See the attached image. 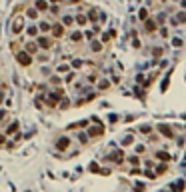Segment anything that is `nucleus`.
<instances>
[{
	"label": "nucleus",
	"instance_id": "1",
	"mask_svg": "<svg viewBox=\"0 0 186 192\" xmlns=\"http://www.w3.org/2000/svg\"><path fill=\"white\" fill-rule=\"evenodd\" d=\"M24 28H26V20H24V16H16V18L12 20V34H20Z\"/></svg>",
	"mask_w": 186,
	"mask_h": 192
},
{
	"label": "nucleus",
	"instance_id": "2",
	"mask_svg": "<svg viewBox=\"0 0 186 192\" xmlns=\"http://www.w3.org/2000/svg\"><path fill=\"white\" fill-rule=\"evenodd\" d=\"M52 38H48V36H36V44L38 48H44V50H50L52 48Z\"/></svg>",
	"mask_w": 186,
	"mask_h": 192
},
{
	"label": "nucleus",
	"instance_id": "3",
	"mask_svg": "<svg viewBox=\"0 0 186 192\" xmlns=\"http://www.w3.org/2000/svg\"><path fill=\"white\" fill-rule=\"evenodd\" d=\"M16 60H18L22 66H30V62H32V58H30V54H28L26 50H20V52H16Z\"/></svg>",
	"mask_w": 186,
	"mask_h": 192
},
{
	"label": "nucleus",
	"instance_id": "4",
	"mask_svg": "<svg viewBox=\"0 0 186 192\" xmlns=\"http://www.w3.org/2000/svg\"><path fill=\"white\" fill-rule=\"evenodd\" d=\"M144 30H146L148 34L156 32V30H158V22H156L154 18H146V20H144Z\"/></svg>",
	"mask_w": 186,
	"mask_h": 192
},
{
	"label": "nucleus",
	"instance_id": "5",
	"mask_svg": "<svg viewBox=\"0 0 186 192\" xmlns=\"http://www.w3.org/2000/svg\"><path fill=\"white\" fill-rule=\"evenodd\" d=\"M158 132L164 136V138H168V140H172L174 138V132H172V128L168 124H158Z\"/></svg>",
	"mask_w": 186,
	"mask_h": 192
},
{
	"label": "nucleus",
	"instance_id": "6",
	"mask_svg": "<svg viewBox=\"0 0 186 192\" xmlns=\"http://www.w3.org/2000/svg\"><path fill=\"white\" fill-rule=\"evenodd\" d=\"M50 32L54 34V38H62V36H64V26H62L60 22H56V24H52Z\"/></svg>",
	"mask_w": 186,
	"mask_h": 192
},
{
	"label": "nucleus",
	"instance_id": "7",
	"mask_svg": "<svg viewBox=\"0 0 186 192\" xmlns=\"http://www.w3.org/2000/svg\"><path fill=\"white\" fill-rule=\"evenodd\" d=\"M34 8H36V10H38V12H46L48 8V2L46 0H36V2H34Z\"/></svg>",
	"mask_w": 186,
	"mask_h": 192
},
{
	"label": "nucleus",
	"instance_id": "8",
	"mask_svg": "<svg viewBox=\"0 0 186 192\" xmlns=\"http://www.w3.org/2000/svg\"><path fill=\"white\" fill-rule=\"evenodd\" d=\"M64 28H70V26H74V16H70V14H64L62 16V22H60Z\"/></svg>",
	"mask_w": 186,
	"mask_h": 192
},
{
	"label": "nucleus",
	"instance_id": "9",
	"mask_svg": "<svg viewBox=\"0 0 186 192\" xmlns=\"http://www.w3.org/2000/svg\"><path fill=\"white\" fill-rule=\"evenodd\" d=\"M88 134H90L92 138H98V136H102V134H104V126H96V128H90V130H88Z\"/></svg>",
	"mask_w": 186,
	"mask_h": 192
},
{
	"label": "nucleus",
	"instance_id": "10",
	"mask_svg": "<svg viewBox=\"0 0 186 192\" xmlns=\"http://www.w3.org/2000/svg\"><path fill=\"white\" fill-rule=\"evenodd\" d=\"M74 24H78V26H86V24H88L86 14H78V16H74Z\"/></svg>",
	"mask_w": 186,
	"mask_h": 192
},
{
	"label": "nucleus",
	"instance_id": "11",
	"mask_svg": "<svg viewBox=\"0 0 186 192\" xmlns=\"http://www.w3.org/2000/svg\"><path fill=\"white\" fill-rule=\"evenodd\" d=\"M86 18H88V22H96V20H98V10H96V8H90L88 14H86Z\"/></svg>",
	"mask_w": 186,
	"mask_h": 192
},
{
	"label": "nucleus",
	"instance_id": "12",
	"mask_svg": "<svg viewBox=\"0 0 186 192\" xmlns=\"http://www.w3.org/2000/svg\"><path fill=\"white\" fill-rule=\"evenodd\" d=\"M174 22H176V24H184L186 22V10H180V12L174 16Z\"/></svg>",
	"mask_w": 186,
	"mask_h": 192
},
{
	"label": "nucleus",
	"instance_id": "13",
	"mask_svg": "<svg viewBox=\"0 0 186 192\" xmlns=\"http://www.w3.org/2000/svg\"><path fill=\"white\" fill-rule=\"evenodd\" d=\"M26 52H28V54L38 52V44H36V40H34V42H28V44H26Z\"/></svg>",
	"mask_w": 186,
	"mask_h": 192
},
{
	"label": "nucleus",
	"instance_id": "14",
	"mask_svg": "<svg viewBox=\"0 0 186 192\" xmlns=\"http://www.w3.org/2000/svg\"><path fill=\"white\" fill-rule=\"evenodd\" d=\"M82 38H84V34L80 32V30H74V32L70 34V40H72V42H80Z\"/></svg>",
	"mask_w": 186,
	"mask_h": 192
},
{
	"label": "nucleus",
	"instance_id": "15",
	"mask_svg": "<svg viewBox=\"0 0 186 192\" xmlns=\"http://www.w3.org/2000/svg\"><path fill=\"white\" fill-rule=\"evenodd\" d=\"M90 48H92V52H100V50H102V42H100V40H92V42H90Z\"/></svg>",
	"mask_w": 186,
	"mask_h": 192
},
{
	"label": "nucleus",
	"instance_id": "16",
	"mask_svg": "<svg viewBox=\"0 0 186 192\" xmlns=\"http://www.w3.org/2000/svg\"><path fill=\"white\" fill-rule=\"evenodd\" d=\"M38 28L42 30V32H50V28H52V24H50V22H46V20H42V22L38 24Z\"/></svg>",
	"mask_w": 186,
	"mask_h": 192
},
{
	"label": "nucleus",
	"instance_id": "17",
	"mask_svg": "<svg viewBox=\"0 0 186 192\" xmlns=\"http://www.w3.org/2000/svg\"><path fill=\"white\" fill-rule=\"evenodd\" d=\"M26 16H28V18H32V20H36V18H38V10H36V8H28Z\"/></svg>",
	"mask_w": 186,
	"mask_h": 192
},
{
	"label": "nucleus",
	"instance_id": "18",
	"mask_svg": "<svg viewBox=\"0 0 186 192\" xmlns=\"http://www.w3.org/2000/svg\"><path fill=\"white\" fill-rule=\"evenodd\" d=\"M28 36H32V38H36V34H38V26H28L26 28Z\"/></svg>",
	"mask_w": 186,
	"mask_h": 192
},
{
	"label": "nucleus",
	"instance_id": "19",
	"mask_svg": "<svg viewBox=\"0 0 186 192\" xmlns=\"http://www.w3.org/2000/svg\"><path fill=\"white\" fill-rule=\"evenodd\" d=\"M156 158H160V160H172V156H170L168 152H162V150H160V152H156Z\"/></svg>",
	"mask_w": 186,
	"mask_h": 192
},
{
	"label": "nucleus",
	"instance_id": "20",
	"mask_svg": "<svg viewBox=\"0 0 186 192\" xmlns=\"http://www.w3.org/2000/svg\"><path fill=\"white\" fill-rule=\"evenodd\" d=\"M152 130H154V128H152L150 124H144V126H140V132H142V134H152Z\"/></svg>",
	"mask_w": 186,
	"mask_h": 192
},
{
	"label": "nucleus",
	"instance_id": "21",
	"mask_svg": "<svg viewBox=\"0 0 186 192\" xmlns=\"http://www.w3.org/2000/svg\"><path fill=\"white\" fill-rule=\"evenodd\" d=\"M138 18L144 22V20L148 18V8H140V12H138Z\"/></svg>",
	"mask_w": 186,
	"mask_h": 192
},
{
	"label": "nucleus",
	"instance_id": "22",
	"mask_svg": "<svg viewBox=\"0 0 186 192\" xmlns=\"http://www.w3.org/2000/svg\"><path fill=\"white\" fill-rule=\"evenodd\" d=\"M66 146H68V138H60L58 140V148H60V150H66Z\"/></svg>",
	"mask_w": 186,
	"mask_h": 192
},
{
	"label": "nucleus",
	"instance_id": "23",
	"mask_svg": "<svg viewBox=\"0 0 186 192\" xmlns=\"http://www.w3.org/2000/svg\"><path fill=\"white\" fill-rule=\"evenodd\" d=\"M98 88H100V90H106V88H110V82H108V80H100Z\"/></svg>",
	"mask_w": 186,
	"mask_h": 192
},
{
	"label": "nucleus",
	"instance_id": "24",
	"mask_svg": "<svg viewBox=\"0 0 186 192\" xmlns=\"http://www.w3.org/2000/svg\"><path fill=\"white\" fill-rule=\"evenodd\" d=\"M168 170V166L166 164H162V166H156V174H164Z\"/></svg>",
	"mask_w": 186,
	"mask_h": 192
},
{
	"label": "nucleus",
	"instance_id": "25",
	"mask_svg": "<svg viewBox=\"0 0 186 192\" xmlns=\"http://www.w3.org/2000/svg\"><path fill=\"white\" fill-rule=\"evenodd\" d=\"M144 152H146V146H144V144L136 146V154H144Z\"/></svg>",
	"mask_w": 186,
	"mask_h": 192
},
{
	"label": "nucleus",
	"instance_id": "26",
	"mask_svg": "<svg viewBox=\"0 0 186 192\" xmlns=\"http://www.w3.org/2000/svg\"><path fill=\"white\" fill-rule=\"evenodd\" d=\"M132 136H130V134H128V136H124V140H122V144H124V146H128V144H132Z\"/></svg>",
	"mask_w": 186,
	"mask_h": 192
},
{
	"label": "nucleus",
	"instance_id": "27",
	"mask_svg": "<svg viewBox=\"0 0 186 192\" xmlns=\"http://www.w3.org/2000/svg\"><path fill=\"white\" fill-rule=\"evenodd\" d=\"M66 70H70L68 64H60V66H58V72H66Z\"/></svg>",
	"mask_w": 186,
	"mask_h": 192
},
{
	"label": "nucleus",
	"instance_id": "28",
	"mask_svg": "<svg viewBox=\"0 0 186 192\" xmlns=\"http://www.w3.org/2000/svg\"><path fill=\"white\" fill-rule=\"evenodd\" d=\"M172 46H182V40H180V38H172Z\"/></svg>",
	"mask_w": 186,
	"mask_h": 192
},
{
	"label": "nucleus",
	"instance_id": "29",
	"mask_svg": "<svg viewBox=\"0 0 186 192\" xmlns=\"http://www.w3.org/2000/svg\"><path fill=\"white\" fill-rule=\"evenodd\" d=\"M130 162H132V164H140V158H138V156H132V158H130Z\"/></svg>",
	"mask_w": 186,
	"mask_h": 192
},
{
	"label": "nucleus",
	"instance_id": "30",
	"mask_svg": "<svg viewBox=\"0 0 186 192\" xmlns=\"http://www.w3.org/2000/svg\"><path fill=\"white\" fill-rule=\"evenodd\" d=\"M154 56H162V48H154Z\"/></svg>",
	"mask_w": 186,
	"mask_h": 192
},
{
	"label": "nucleus",
	"instance_id": "31",
	"mask_svg": "<svg viewBox=\"0 0 186 192\" xmlns=\"http://www.w3.org/2000/svg\"><path fill=\"white\" fill-rule=\"evenodd\" d=\"M180 6H182V8L186 10V0H180Z\"/></svg>",
	"mask_w": 186,
	"mask_h": 192
},
{
	"label": "nucleus",
	"instance_id": "32",
	"mask_svg": "<svg viewBox=\"0 0 186 192\" xmlns=\"http://www.w3.org/2000/svg\"><path fill=\"white\" fill-rule=\"evenodd\" d=\"M68 2H72V4H80V0H68Z\"/></svg>",
	"mask_w": 186,
	"mask_h": 192
},
{
	"label": "nucleus",
	"instance_id": "33",
	"mask_svg": "<svg viewBox=\"0 0 186 192\" xmlns=\"http://www.w3.org/2000/svg\"><path fill=\"white\" fill-rule=\"evenodd\" d=\"M50 2H54V4H56V2H60V0H50Z\"/></svg>",
	"mask_w": 186,
	"mask_h": 192
},
{
	"label": "nucleus",
	"instance_id": "34",
	"mask_svg": "<svg viewBox=\"0 0 186 192\" xmlns=\"http://www.w3.org/2000/svg\"><path fill=\"white\" fill-rule=\"evenodd\" d=\"M160 2H162V4H164V2H168V0H160Z\"/></svg>",
	"mask_w": 186,
	"mask_h": 192
},
{
	"label": "nucleus",
	"instance_id": "35",
	"mask_svg": "<svg viewBox=\"0 0 186 192\" xmlns=\"http://www.w3.org/2000/svg\"><path fill=\"white\" fill-rule=\"evenodd\" d=\"M164 192H168V190H164Z\"/></svg>",
	"mask_w": 186,
	"mask_h": 192
},
{
	"label": "nucleus",
	"instance_id": "36",
	"mask_svg": "<svg viewBox=\"0 0 186 192\" xmlns=\"http://www.w3.org/2000/svg\"><path fill=\"white\" fill-rule=\"evenodd\" d=\"M174 2H176V0H174Z\"/></svg>",
	"mask_w": 186,
	"mask_h": 192
}]
</instances>
